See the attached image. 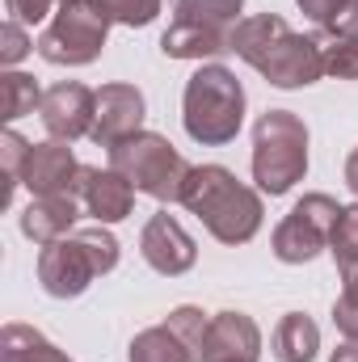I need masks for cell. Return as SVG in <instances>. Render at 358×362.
<instances>
[{
	"mask_svg": "<svg viewBox=\"0 0 358 362\" xmlns=\"http://www.w3.org/2000/svg\"><path fill=\"white\" fill-rule=\"evenodd\" d=\"M232 51L249 68H258L274 89H308L325 76L321 42L308 34H295L278 13H258L236 21Z\"/></svg>",
	"mask_w": 358,
	"mask_h": 362,
	"instance_id": "cell-1",
	"label": "cell"
},
{
	"mask_svg": "<svg viewBox=\"0 0 358 362\" xmlns=\"http://www.w3.org/2000/svg\"><path fill=\"white\" fill-rule=\"evenodd\" d=\"M181 206L202 219L219 245H249L262 228V198L224 165H198L181 185Z\"/></svg>",
	"mask_w": 358,
	"mask_h": 362,
	"instance_id": "cell-2",
	"label": "cell"
},
{
	"mask_svg": "<svg viewBox=\"0 0 358 362\" xmlns=\"http://www.w3.org/2000/svg\"><path fill=\"white\" fill-rule=\"evenodd\" d=\"M181 122H185V135L194 144H202V148L232 144L241 122H245V89H241V81L219 64H202L185 81Z\"/></svg>",
	"mask_w": 358,
	"mask_h": 362,
	"instance_id": "cell-3",
	"label": "cell"
},
{
	"mask_svg": "<svg viewBox=\"0 0 358 362\" xmlns=\"http://www.w3.org/2000/svg\"><path fill=\"white\" fill-rule=\"evenodd\" d=\"M114 266H118V240L97 223L47 245L38 257V282L55 299H76L89 291L97 274H110Z\"/></svg>",
	"mask_w": 358,
	"mask_h": 362,
	"instance_id": "cell-4",
	"label": "cell"
},
{
	"mask_svg": "<svg viewBox=\"0 0 358 362\" xmlns=\"http://www.w3.org/2000/svg\"><path fill=\"white\" fill-rule=\"evenodd\" d=\"M308 173V127L291 110H266L253 127V181L278 198Z\"/></svg>",
	"mask_w": 358,
	"mask_h": 362,
	"instance_id": "cell-5",
	"label": "cell"
},
{
	"mask_svg": "<svg viewBox=\"0 0 358 362\" xmlns=\"http://www.w3.org/2000/svg\"><path fill=\"white\" fill-rule=\"evenodd\" d=\"M110 169L156 202H181V185L190 177V165L181 160V152L165 135H152V131H135L131 139L114 144Z\"/></svg>",
	"mask_w": 358,
	"mask_h": 362,
	"instance_id": "cell-6",
	"label": "cell"
},
{
	"mask_svg": "<svg viewBox=\"0 0 358 362\" xmlns=\"http://www.w3.org/2000/svg\"><path fill=\"white\" fill-rule=\"evenodd\" d=\"M110 13L97 4V0H59L51 25L38 34L34 51L47 59V64H68V68H81L93 64L105 47V34H110Z\"/></svg>",
	"mask_w": 358,
	"mask_h": 362,
	"instance_id": "cell-7",
	"label": "cell"
},
{
	"mask_svg": "<svg viewBox=\"0 0 358 362\" xmlns=\"http://www.w3.org/2000/svg\"><path fill=\"white\" fill-rule=\"evenodd\" d=\"M337 215H342V206H337L329 194H304V198L291 206V215L274 228V257L287 262V266L312 262V257L329 245Z\"/></svg>",
	"mask_w": 358,
	"mask_h": 362,
	"instance_id": "cell-8",
	"label": "cell"
},
{
	"mask_svg": "<svg viewBox=\"0 0 358 362\" xmlns=\"http://www.w3.org/2000/svg\"><path fill=\"white\" fill-rule=\"evenodd\" d=\"M93 110H97V93L85 89L81 81H59V85H51V89L42 93V105H38L42 127H47L51 139H59V144H72V139L89 135L93 131Z\"/></svg>",
	"mask_w": 358,
	"mask_h": 362,
	"instance_id": "cell-9",
	"label": "cell"
},
{
	"mask_svg": "<svg viewBox=\"0 0 358 362\" xmlns=\"http://www.w3.org/2000/svg\"><path fill=\"white\" fill-rule=\"evenodd\" d=\"M144 122V93L135 85H101L97 89V110H93L89 139L97 148H114L131 139Z\"/></svg>",
	"mask_w": 358,
	"mask_h": 362,
	"instance_id": "cell-10",
	"label": "cell"
},
{
	"mask_svg": "<svg viewBox=\"0 0 358 362\" xmlns=\"http://www.w3.org/2000/svg\"><path fill=\"white\" fill-rule=\"evenodd\" d=\"M21 181L30 185L34 198H55V194L81 198V165H76L72 148L59 144V139L34 144V148H30V160H25Z\"/></svg>",
	"mask_w": 358,
	"mask_h": 362,
	"instance_id": "cell-11",
	"label": "cell"
},
{
	"mask_svg": "<svg viewBox=\"0 0 358 362\" xmlns=\"http://www.w3.org/2000/svg\"><path fill=\"white\" fill-rule=\"evenodd\" d=\"M139 253H144V262L152 270L165 274V278H178V274H185L198 262V249H194L190 232L181 228L169 211H161V215L148 219V228L139 236Z\"/></svg>",
	"mask_w": 358,
	"mask_h": 362,
	"instance_id": "cell-12",
	"label": "cell"
},
{
	"mask_svg": "<svg viewBox=\"0 0 358 362\" xmlns=\"http://www.w3.org/2000/svg\"><path fill=\"white\" fill-rule=\"evenodd\" d=\"M262 358V333L253 316L245 312H219L211 316L202 362H258Z\"/></svg>",
	"mask_w": 358,
	"mask_h": 362,
	"instance_id": "cell-13",
	"label": "cell"
},
{
	"mask_svg": "<svg viewBox=\"0 0 358 362\" xmlns=\"http://www.w3.org/2000/svg\"><path fill=\"white\" fill-rule=\"evenodd\" d=\"M81 202H85V211L97 223H118L135 206V185L122 173H114V169L101 173V169L81 165Z\"/></svg>",
	"mask_w": 358,
	"mask_h": 362,
	"instance_id": "cell-14",
	"label": "cell"
},
{
	"mask_svg": "<svg viewBox=\"0 0 358 362\" xmlns=\"http://www.w3.org/2000/svg\"><path fill=\"white\" fill-rule=\"evenodd\" d=\"M76 198H68V194H55V198H34L25 211H21V232L34 240V245H55V240H64L68 232H72V223H76Z\"/></svg>",
	"mask_w": 358,
	"mask_h": 362,
	"instance_id": "cell-15",
	"label": "cell"
},
{
	"mask_svg": "<svg viewBox=\"0 0 358 362\" xmlns=\"http://www.w3.org/2000/svg\"><path fill=\"white\" fill-rule=\"evenodd\" d=\"M161 51L169 59H211L232 51V30H211V25H190V21H173L161 34Z\"/></svg>",
	"mask_w": 358,
	"mask_h": 362,
	"instance_id": "cell-16",
	"label": "cell"
},
{
	"mask_svg": "<svg viewBox=\"0 0 358 362\" xmlns=\"http://www.w3.org/2000/svg\"><path fill=\"white\" fill-rule=\"evenodd\" d=\"M274 358L278 362H312L321 350V329L304 312H287L274 329Z\"/></svg>",
	"mask_w": 358,
	"mask_h": 362,
	"instance_id": "cell-17",
	"label": "cell"
},
{
	"mask_svg": "<svg viewBox=\"0 0 358 362\" xmlns=\"http://www.w3.org/2000/svg\"><path fill=\"white\" fill-rule=\"evenodd\" d=\"M0 362H72V358L64 350H55L38 329L4 325L0 329Z\"/></svg>",
	"mask_w": 358,
	"mask_h": 362,
	"instance_id": "cell-18",
	"label": "cell"
},
{
	"mask_svg": "<svg viewBox=\"0 0 358 362\" xmlns=\"http://www.w3.org/2000/svg\"><path fill=\"white\" fill-rule=\"evenodd\" d=\"M127 354H131V362H202L169 325H152V329L135 333Z\"/></svg>",
	"mask_w": 358,
	"mask_h": 362,
	"instance_id": "cell-19",
	"label": "cell"
},
{
	"mask_svg": "<svg viewBox=\"0 0 358 362\" xmlns=\"http://www.w3.org/2000/svg\"><path fill=\"white\" fill-rule=\"evenodd\" d=\"M34 105H42V89L34 76L25 72H4L0 76V118L4 122H17L25 114H34Z\"/></svg>",
	"mask_w": 358,
	"mask_h": 362,
	"instance_id": "cell-20",
	"label": "cell"
},
{
	"mask_svg": "<svg viewBox=\"0 0 358 362\" xmlns=\"http://www.w3.org/2000/svg\"><path fill=\"white\" fill-rule=\"evenodd\" d=\"M312 38L321 42V59H325V72H329V76H337V81H358V38L333 34V30H316Z\"/></svg>",
	"mask_w": 358,
	"mask_h": 362,
	"instance_id": "cell-21",
	"label": "cell"
},
{
	"mask_svg": "<svg viewBox=\"0 0 358 362\" xmlns=\"http://www.w3.org/2000/svg\"><path fill=\"white\" fill-rule=\"evenodd\" d=\"M245 0H178V17L190 25H211V30H236V13Z\"/></svg>",
	"mask_w": 358,
	"mask_h": 362,
	"instance_id": "cell-22",
	"label": "cell"
},
{
	"mask_svg": "<svg viewBox=\"0 0 358 362\" xmlns=\"http://www.w3.org/2000/svg\"><path fill=\"white\" fill-rule=\"evenodd\" d=\"M329 253L337 262L342 274L358 270V202L354 206H342L337 223H333V236H329Z\"/></svg>",
	"mask_w": 358,
	"mask_h": 362,
	"instance_id": "cell-23",
	"label": "cell"
},
{
	"mask_svg": "<svg viewBox=\"0 0 358 362\" xmlns=\"http://www.w3.org/2000/svg\"><path fill=\"white\" fill-rule=\"evenodd\" d=\"M25 160H30V144H25L17 131H4V135H0V169H4V194H0V202H4V206H13V194H17V185H21Z\"/></svg>",
	"mask_w": 358,
	"mask_h": 362,
	"instance_id": "cell-24",
	"label": "cell"
},
{
	"mask_svg": "<svg viewBox=\"0 0 358 362\" xmlns=\"http://www.w3.org/2000/svg\"><path fill=\"white\" fill-rule=\"evenodd\" d=\"M105 13H110V21H118V25H148V21H156V13H161V0H97Z\"/></svg>",
	"mask_w": 358,
	"mask_h": 362,
	"instance_id": "cell-25",
	"label": "cell"
},
{
	"mask_svg": "<svg viewBox=\"0 0 358 362\" xmlns=\"http://www.w3.org/2000/svg\"><path fill=\"white\" fill-rule=\"evenodd\" d=\"M333 325L346 337H358V270L346 274V282H342V295L333 303Z\"/></svg>",
	"mask_w": 358,
	"mask_h": 362,
	"instance_id": "cell-26",
	"label": "cell"
},
{
	"mask_svg": "<svg viewBox=\"0 0 358 362\" xmlns=\"http://www.w3.org/2000/svg\"><path fill=\"white\" fill-rule=\"evenodd\" d=\"M30 51H34V42H30L25 25H21V21H4V25H0V64L13 68V64H21Z\"/></svg>",
	"mask_w": 358,
	"mask_h": 362,
	"instance_id": "cell-27",
	"label": "cell"
},
{
	"mask_svg": "<svg viewBox=\"0 0 358 362\" xmlns=\"http://www.w3.org/2000/svg\"><path fill=\"white\" fill-rule=\"evenodd\" d=\"M299 4V13L308 17V21H316V30H329L354 0H295Z\"/></svg>",
	"mask_w": 358,
	"mask_h": 362,
	"instance_id": "cell-28",
	"label": "cell"
},
{
	"mask_svg": "<svg viewBox=\"0 0 358 362\" xmlns=\"http://www.w3.org/2000/svg\"><path fill=\"white\" fill-rule=\"evenodd\" d=\"M4 8H8V21H21V25H38L51 8H55V0H4Z\"/></svg>",
	"mask_w": 358,
	"mask_h": 362,
	"instance_id": "cell-29",
	"label": "cell"
},
{
	"mask_svg": "<svg viewBox=\"0 0 358 362\" xmlns=\"http://www.w3.org/2000/svg\"><path fill=\"white\" fill-rule=\"evenodd\" d=\"M329 30H333V34H346V38H358V0L337 17V21H333V25H329Z\"/></svg>",
	"mask_w": 358,
	"mask_h": 362,
	"instance_id": "cell-30",
	"label": "cell"
},
{
	"mask_svg": "<svg viewBox=\"0 0 358 362\" xmlns=\"http://www.w3.org/2000/svg\"><path fill=\"white\" fill-rule=\"evenodd\" d=\"M329 362H358V337H346V341L333 350V358Z\"/></svg>",
	"mask_w": 358,
	"mask_h": 362,
	"instance_id": "cell-31",
	"label": "cell"
},
{
	"mask_svg": "<svg viewBox=\"0 0 358 362\" xmlns=\"http://www.w3.org/2000/svg\"><path fill=\"white\" fill-rule=\"evenodd\" d=\"M346 185H350V189L358 194V148L350 152V156H346Z\"/></svg>",
	"mask_w": 358,
	"mask_h": 362,
	"instance_id": "cell-32",
	"label": "cell"
}]
</instances>
